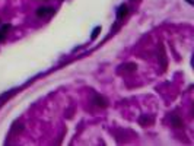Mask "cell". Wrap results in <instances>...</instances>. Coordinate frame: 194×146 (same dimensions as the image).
Wrapping results in <instances>:
<instances>
[{
	"label": "cell",
	"mask_w": 194,
	"mask_h": 146,
	"mask_svg": "<svg viewBox=\"0 0 194 146\" xmlns=\"http://www.w3.org/2000/svg\"><path fill=\"white\" fill-rule=\"evenodd\" d=\"M4 38H6V34H4V32H2V31H0V41H3Z\"/></svg>",
	"instance_id": "obj_8"
},
{
	"label": "cell",
	"mask_w": 194,
	"mask_h": 146,
	"mask_svg": "<svg viewBox=\"0 0 194 146\" xmlns=\"http://www.w3.org/2000/svg\"><path fill=\"white\" fill-rule=\"evenodd\" d=\"M171 121H172V124H174L175 127H183V121L179 120V118H178L177 115H172Z\"/></svg>",
	"instance_id": "obj_4"
},
{
	"label": "cell",
	"mask_w": 194,
	"mask_h": 146,
	"mask_svg": "<svg viewBox=\"0 0 194 146\" xmlns=\"http://www.w3.org/2000/svg\"><path fill=\"white\" fill-rule=\"evenodd\" d=\"M128 13V6L127 4H121L120 7H118V12H117V18L118 19H123L126 16V15Z\"/></svg>",
	"instance_id": "obj_3"
},
{
	"label": "cell",
	"mask_w": 194,
	"mask_h": 146,
	"mask_svg": "<svg viewBox=\"0 0 194 146\" xmlns=\"http://www.w3.org/2000/svg\"><path fill=\"white\" fill-rule=\"evenodd\" d=\"M12 29V25L10 23H4V25H2V29H0V31H2V32H8V31H10Z\"/></svg>",
	"instance_id": "obj_6"
},
{
	"label": "cell",
	"mask_w": 194,
	"mask_h": 146,
	"mask_svg": "<svg viewBox=\"0 0 194 146\" xmlns=\"http://www.w3.org/2000/svg\"><path fill=\"white\" fill-rule=\"evenodd\" d=\"M54 13V7H48V6H40L37 9V16L38 18H45L48 15Z\"/></svg>",
	"instance_id": "obj_1"
},
{
	"label": "cell",
	"mask_w": 194,
	"mask_h": 146,
	"mask_svg": "<svg viewBox=\"0 0 194 146\" xmlns=\"http://www.w3.org/2000/svg\"><path fill=\"white\" fill-rule=\"evenodd\" d=\"M0 23H2V21H0Z\"/></svg>",
	"instance_id": "obj_9"
},
{
	"label": "cell",
	"mask_w": 194,
	"mask_h": 146,
	"mask_svg": "<svg viewBox=\"0 0 194 146\" xmlns=\"http://www.w3.org/2000/svg\"><path fill=\"white\" fill-rule=\"evenodd\" d=\"M99 31H101V28H99V26H96V28L93 29V34H92V40H93V38H96V35L99 34Z\"/></svg>",
	"instance_id": "obj_7"
},
{
	"label": "cell",
	"mask_w": 194,
	"mask_h": 146,
	"mask_svg": "<svg viewBox=\"0 0 194 146\" xmlns=\"http://www.w3.org/2000/svg\"><path fill=\"white\" fill-rule=\"evenodd\" d=\"M93 101H95V104H96L98 107H101V108H105V107L108 105V101H107L104 96H101V95H95Z\"/></svg>",
	"instance_id": "obj_2"
},
{
	"label": "cell",
	"mask_w": 194,
	"mask_h": 146,
	"mask_svg": "<svg viewBox=\"0 0 194 146\" xmlns=\"http://www.w3.org/2000/svg\"><path fill=\"white\" fill-rule=\"evenodd\" d=\"M136 67H137V66H136L134 63H128V64L124 66V69L128 70V72H133V70H136Z\"/></svg>",
	"instance_id": "obj_5"
}]
</instances>
